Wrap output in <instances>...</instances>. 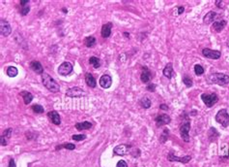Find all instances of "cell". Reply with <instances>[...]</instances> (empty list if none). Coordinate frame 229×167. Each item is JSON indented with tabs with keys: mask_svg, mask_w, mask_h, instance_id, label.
Returning <instances> with one entry per match:
<instances>
[{
	"mask_svg": "<svg viewBox=\"0 0 229 167\" xmlns=\"http://www.w3.org/2000/svg\"><path fill=\"white\" fill-rule=\"evenodd\" d=\"M42 80H43V86H45L49 91L55 93H58V91L60 90V87H59V85H58V83L53 79V78L49 76L48 74L43 73L42 74Z\"/></svg>",
	"mask_w": 229,
	"mask_h": 167,
	"instance_id": "obj_1",
	"label": "cell"
},
{
	"mask_svg": "<svg viewBox=\"0 0 229 167\" xmlns=\"http://www.w3.org/2000/svg\"><path fill=\"white\" fill-rule=\"evenodd\" d=\"M207 80L212 84H217L219 86H226L229 84V76L223 73H213L209 75Z\"/></svg>",
	"mask_w": 229,
	"mask_h": 167,
	"instance_id": "obj_2",
	"label": "cell"
},
{
	"mask_svg": "<svg viewBox=\"0 0 229 167\" xmlns=\"http://www.w3.org/2000/svg\"><path fill=\"white\" fill-rule=\"evenodd\" d=\"M216 120L219 125H221L223 127H227L229 125V114L227 113L226 109H221L216 115Z\"/></svg>",
	"mask_w": 229,
	"mask_h": 167,
	"instance_id": "obj_3",
	"label": "cell"
},
{
	"mask_svg": "<svg viewBox=\"0 0 229 167\" xmlns=\"http://www.w3.org/2000/svg\"><path fill=\"white\" fill-rule=\"evenodd\" d=\"M190 130V122L188 118H186L185 122L180 126V134H181L182 139L185 142H190V134H188Z\"/></svg>",
	"mask_w": 229,
	"mask_h": 167,
	"instance_id": "obj_4",
	"label": "cell"
},
{
	"mask_svg": "<svg viewBox=\"0 0 229 167\" xmlns=\"http://www.w3.org/2000/svg\"><path fill=\"white\" fill-rule=\"evenodd\" d=\"M201 99H202V101L204 102V104L207 106V107L210 108L219 101V96H217L216 93H211V94L203 93L201 94Z\"/></svg>",
	"mask_w": 229,
	"mask_h": 167,
	"instance_id": "obj_5",
	"label": "cell"
},
{
	"mask_svg": "<svg viewBox=\"0 0 229 167\" xmlns=\"http://www.w3.org/2000/svg\"><path fill=\"white\" fill-rule=\"evenodd\" d=\"M72 70H74V67H72V63L69 61H64L58 67V74L62 75V76H67V75L71 74Z\"/></svg>",
	"mask_w": 229,
	"mask_h": 167,
	"instance_id": "obj_6",
	"label": "cell"
},
{
	"mask_svg": "<svg viewBox=\"0 0 229 167\" xmlns=\"http://www.w3.org/2000/svg\"><path fill=\"white\" fill-rule=\"evenodd\" d=\"M130 148L132 146L128 145V144H121V145L116 146L114 149H113V154L115 155H126L129 152H130Z\"/></svg>",
	"mask_w": 229,
	"mask_h": 167,
	"instance_id": "obj_7",
	"label": "cell"
},
{
	"mask_svg": "<svg viewBox=\"0 0 229 167\" xmlns=\"http://www.w3.org/2000/svg\"><path fill=\"white\" fill-rule=\"evenodd\" d=\"M83 95H85V91L78 87L71 88L66 91V96L71 97V98H74V97L78 98V97H82Z\"/></svg>",
	"mask_w": 229,
	"mask_h": 167,
	"instance_id": "obj_8",
	"label": "cell"
},
{
	"mask_svg": "<svg viewBox=\"0 0 229 167\" xmlns=\"http://www.w3.org/2000/svg\"><path fill=\"white\" fill-rule=\"evenodd\" d=\"M0 33L4 37H8L12 33L11 24H9L8 21H6L4 19H0Z\"/></svg>",
	"mask_w": 229,
	"mask_h": 167,
	"instance_id": "obj_9",
	"label": "cell"
},
{
	"mask_svg": "<svg viewBox=\"0 0 229 167\" xmlns=\"http://www.w3.org/2000/svg\"><path fill=\"white\" fill-rule=\"evenodd\" d=\"M202 54L207 57V58H210V59H219L220 58V56H221V53H220L219 51L211 50V49H208V48L203 49Z\"/></svg>",
	"mask_w": 229,
	"mask_h": 167,
	"instance_id": "obj_10",
	"label": "cell"
},
{
	"mask_svg": "<svg viewBox=\"0 0 229 167\" xmlns=\"http://www.w3.org/2000/svg\"><path fill=\"white\" fill-rule=\"evenodd\" d=\"M167 159L169 161H178V162H181V163H188L190 161L191 157L190 155H186V157H176L172 152H170L169 154H167Z\"/></svg>",
	"mask_w": 229,
	"mask_h": 167,
	"instance_id": "obj_11",
	"label": "cell"
},
{
	"mask_svg": "<svg viewBox=\"0 0 229 167\" xmlns=\"http://www.w3.org/2000/svg\"><path fill=\"white\" fill-rule=\"evenodd\" d=\"M155 122H156V125L158 126V127H161V126H162V125H165L170 123L171 118L166 114H162V115H159V116H158L156 118Z\"/></svg>",
	"mask_w": 229,
	"mask_h": 167,
	"instance_id": "obj_12",
	"label": "cell"
},
{
	"mask_svg": "<svg viewBox=\"0 0 229 167\" xmlns=\"http://www.w3.org/2000/svg\"><path fill=\"white\" fill-rule=\"evenodd\" d=\"M99 84H100V86L103 88H109L110 87H111L112 79L109 75L104 74L100 78V80H99Z\"/></svg>",
	"mask_w": 229,
	"mask_h": 167,
	"instance_id": "obj_13",
	"label": "cell"
},
{
	"mask_svg": "<svg viewBox=\"0 0 229 167\" xmlns=\"http://www.w3.org/2000/svg\"><path fill=\"white\" fill-rule=\"evenodd\" d=\"M151 79H152V73H151V71L146 67V66H143V67H142L141 75H140V80L142 81V83L147 84L150 82Z\"/></svg>",
	"mask_w": 229,
	"mask_h": 167,
	"instance_id": "obj_14",
	"label": "cell"
},
{
	"mask_svg": "<svg viewBox=\"0 0 229 167\" xmlns=\"http://www.w3.org/2000/svg\"><path fill=\"white\" fill-rule=\"evenodd\" d=\"M48 117L49 118L50 122L52 123H54L55 125H59L61 123V118L59 116V114L57 113L56 111H50L48 113Z\"/></svg>",
	"mask_w": 229,
	"mask_h": 167,
	"instance_id": "obj_15",
	"label": "cell"
},
{
	"mask_svg": "<svg viewBox=\"0 0 229 167\" xmlns=\"http://www.w3.org/2000/svg\"><path fill=\"white\" fill-rule=\"evenodd\" d=\"M111 29H112V24L111 22H107V24H103L101 26V34L103 38H108L111 34Z\"/></svg>",
	"mask_w": 229,
	"mask_h": 167,
	"instance_id": "obj_16",
	"label": "cell"
},
{
	"mask_svg": "<svg viewBox=\"0 0 229 167\" xmlns=\"http://www.w3.org/2000/svg\"><path fill=\"white\" fill-rule=\"evenodd\" d=\"M162 73L167 79H172V77L174 76V70H173V64L171 62L167 63L165 65V67L162 70Z\"/></svg>",
	"mask_w": 229,
	"mask_h": 167,
	"instance_id": "obj_17",
	"label": "cell"
},
{
	"mask_svg": "<svg viewBox=\"0 0 229 167\" xmlns=\"http://www.w3.org/2000/svg\"><path fill=\"white\" fill-rule=\"evenodd\" d=\"M30 68L33 70L36 74H43V68L41 62L37 61V60H33L30 62Z\"/></svg>",
	"mask_w": 229,
	"mask_h": 167,
	"instance_id": "obj_18",
	"label": "cell"
},
{
	"mask_svg": "<svg viewBox=\"0 0 229 167\" xmlns=\"http://www.w3.org/2000/svg\"><path fill=\"white\" fill-rule=\"evenodd\" d=\"M227 24V22L225 19H220V21L217 22H213V30L216 31V32H220L223 28L225 27V25Z\"/></svg>",
	"mask_w": 229,
	"mask_h": 167,
	"instance_id": "obj_19",
	"label": "cell"
},
{
	"mask_svg": "<svg viewBox=\"0 0 229 167\" xmlns=\"http://www.w3.org/2000/svg\"><path fill=\"white\" fill-rule=\"evenodd\" d=\"M216 17H217V13L214 12V11H210V12H208L204 16V18H203V22H204L205 24H210L211 22H214V19Z\"/></svg>",
	"mask_w": 229,
	"mask_h": 167,
	"instance_id": "obj_20",
	"label": "cell"
},
{
	"mask_svg": "<svg viewBox=\"0 0 229 167\" xmlns=\"http://www.w3.org/2000/svg\"><path fill=\"white\" fill-rule=\"evenodd\" d=\"M85 82L87 84V86L92 88H96L97 86V82H96V79L94 78V76L91 73H86L85 74Z\"/></svg>",
	"mask_w": 229,
	"mask_h": 167,
	"instance_id": "obj_21",
	"label": "cell"
},
{
	"mask_svg": "<svg viewBox=\"0 0 229 167\" xmlns=\"http://www.w3.org/2000/svg\"><path fill=\"white\" fill-rule=\"evenodd\" d=\"M83 43H84V45H85V47H87V48H94L96 46L97 41H96L95 37L88 36V37H85V38H84Z\"/></svg>",
	"mask_w": 229,
	"mask_h": 167,
	"instance_id": "obj_22",
	"label": "cell"
},
{
	"mask_svg": "<svg viewBox=\"0 0 229 167\" xmlns=\"http://www.w3.org/2000/svg\"><path fill=\"white\" fill-rule=\"evenodd\" d=\"M20 95L22 96L23 101H24V104H26V105L30 104L31 101L33 100V94L28 93V91H21V93H20Z\"/></svg>",
	"mask_w": 229,
	"mask_h": 167,
	"instance_id": "obj_23",
	"label": "cell"
},
{
	"mask_svg": "<svg viewBox=\"0 0 229 167\" xmlns=\"http://www.w3.org/2000/svg\"><path fill=\"white\" fill-rule=\"evenodd\" d=\"M92 127V123L89 122H82L75 123V128L77 130H85V129H90Z\"/></svg>",
	"mask_w": 229,
	"mask_h": 167,
	"instance_id": "obj_24",
	"label": "cell"
},
{
	"mask_svg": "<svg viewBox=\"0 0 229 167\" xmlns=\"http://www.w3.org/2000/svg\"><path fill=\"white\" fill-rule=\"evenodd\" d=\"M208 135H209V140L211 141V142H214V141H216L217 139V137H219V132L217 131V129L215 127H211L210 130L208 132Z\"/></svg>",
	"mask_w": 229,
	"mask_h": 167,
	"instance_id": "obj_25",
	"label": "cell"
},
{
	"mask_svg": "<svg viewBox=\"0 0 229 167\" xmlns=\"http://www.w3.org/2000/svg\"><path fill=\"white\" fill-rule=\"evenodd\" d=\"M139 103H140L141 107L144 108V109H149L151 107V105H152V102H151L150 98H148L147 96L142 97L141 100L139 101Z\"/></svg>",
	"mask_w": 229,
	"mask_h": 167,
	"instance_id": "obj_26",
	"label": "cell"
},
{
	"mask_svg": "<svg viewBox=\"0 0 229 167\" xmlns=\"http://www.w3.org/2000/svg\"><path fill=\"white\" fill-rule=\"evenodd\" d=\"M89 63L94 66V68H99L101 66V60L97 56H91L89 58Z\"/></svg>",
	"mask_w": 229,
	"mask_h": 167,
	"instance_id": "obj_27",
	"label": "cell"
},
{
	"mask_svg": "<svg viewBox=\"0 0 229 167\" xmlns=\"http://www.w3.org/2000/svg\"><path fill=\"white\" fill-rule=\"evenodd\" d=\"M56 150H61V149H67V150H70V151H72V150L75 149V145L74 144H72V143H64L62 145L60 146H57Z\"/></svg>",
	"mask_w": 229,
	"mask_h": 167,
	"instance_id": "obj_28",
	"label": "cell"
},
{
	"mask_svg": "<svg viewBox=\"0 0 229 167\" xmlns=\"http://www.w3.org/2000/svg\"><path fill=\"white\" fill-rule=\"evenodd\" d=\"M17 74H19V71H17V67H14V66H9L7 69V75L9 77H16Z\"/></svg>",
	"mask_w": 229,
	"mask_h": 167,
	"instance_id": "obj_29",
	"label": "cell"
},
{
	"mask_svg": "<svg viewBox=\"0 0 229 167\" xmlns=\"http://www.w3.org/2000/svg\"><path fill=\"white\" fill-rule=\"evenodd\" d=\"M32 110H33L35 113H37V114H42L45 112V109H43V107L42 105H39V104H35L32 106Z\"/></svg>",
	"mask_w": 229,
	"mask_h": 167,
	"instance_id": "obj_30",
	"label": "cell"
},
{
	"mask_svg": "<svg viewBox=\"0 0 229 167\" xmlns=\"http://www.w3.org/2000/svg\"><path fill=\"white\" fill-rule=\"evenodd\" d=\"M194 73H195L197 76H201V75L204 73V68H203L200 64H195L194 65Z\"/></svg>",
	"mask_w": 229,
	"mask_h": 167,
	"instance_id": "obj_31",
	"label": "cell"
},
{
	"mask_svg": "<svg viewBox=\"0 0 229 167\" xmlns=\"http://www.w3.org/2000/svg\"><path fill=\"white\" fill-rule=\"evenodd\" d=\"M183 83H184L188 88H190V87L192 86V80H191L188 76H184V77H183Z\"/></svg>",
	"mask_w": 229,
	"mask_h": 167,
	"instance_id": "obj_32",
	"label": "cell"
},
{
	"mask_svg": "<svg viewBox=\"0 0 229 167\" xmlns=\"http://www.w3.org/2000/svg\"><path fill=\"white\" fill-rule=\"evenodd\" d=\"M72 140L74 141H82L84 139H86V135L84 134H77V135H72Z\"/></svg>",
	"mask_w": 229,
	"mask_h": 167,
	"instance_id": "obj_33",
	"label": "cell"
},
{
	"mask_svg": "<svg viewBox=\"0 0 229 167\" xmlns=\"http://www.w3.org/2000/svg\"><path fill=\"white\" fill-rule=\"evenodd\" d=\"M168 130L167 129H164V131L162 132V134H161V143H164L165 141H166L168 139Z\"/></svg>",
	"mask_w": 229,
	"mask_h": 167,
	"instance_id": "obj_34",
	"label": "cell"
},
{
	"mask_svg": "<svg viewBox=\"0 0 229 167\" xmlns=\"http://www.w3.org/2000/svg\"><path fill=\"white\" fill-rule=\"evenodd\" d=\"M29 11H30L29 5H25V6H22V9L20 10V14H21L22 16H26L29 13Z\"/></svg>",
	"mask_w": 229,
	"mask_h": 167,
	"instance_id": "obj_35",
	"label": "cell"
},
{
	"mask_svg": "<svg viewBox=\"0 0 229 167\" xmlns=\"http://www.w3.org/2000/svg\"><path fill=\"white\" fill-rule=\"evenodd\" d=\"M12 133H13V129L8 128V129H6V130L4 131V133H3L2 135H4V136H6L7 138H10L12 136Z\"/></svg>",
	"mask_w": 229,
	"mask_h": 167,
	"instance_id": "obj_36",
	"label": "cell"
},
{
	"mask_svg": "<svg viewBox=\"0 0 229 167\" xmlns=\"http://www.w3.org/2000/svg\"><path fill=\"white\" fill-rule=\"evenodd\" d=\"M146 90H148L149 91H153V93H154V91L156 90V85H155V84H153V83H150L149 85L146 87Z\"/></svg>",
	"mask_w": 229,
	"mask_h": 167,
	"instance_id": "obj_37",
	"label": "cell"
},
{
	"mask_svg": "<svg viewBox=\"0 0 229 167\" xmlns=\"http://www.w3.org/2000/svg\"><path fill=\"white\" fill-rule=\"evenodd\" d=\"M116 167H128V164L126 163V161L119 160L117 162V164H116Z\"/></svg>",
	"mask_w": 229,
	"mask_h": 167,
	"instance_id": "obj_38",
	"label": "cell"
},
{
	"mask_svg": "<svg viewBox=\"0 0 229 167\" xmlns=\"http://www.w3.org/2000/svg\"><path fill=\"white\" fill-rule=\"evenodd\" d=\"M0 139H1V145L2 146H6V145H7V140L5 139L4 135H1V138H0Z\"/></svg>",
	"mask_w": 229,
	"mask_h": 167,
	"instance_id": "obj_39",
	"label": "cell"
},
{
	"mask_svg": "<svg viewBox=\"0 0 229 167\" xmlns=\"http://www.w3.org/2000/svg\"><path fill=\"white\" fill-rule=\"evenodd\" d=\"M8 167H16V162H14V159H12L10 160V162H9V166Z\"/></svg>",
	"mask_w": 229,
	"mask_h": 167,
	"instance_id": "obj_40",
	"label": "cell"
},
{
	"mask_svg": "<svg viewBox=\"0 0 229 167\" xmlns=\"http://www.w3.org/2000/svg\"><path fill=\"white\" fill-rule=\"evenodd\" d=\"M159 109H161V110L167 111V110H168V106H167L166 104H161V106H159Z\"/></svg>",
	"mask_w": 229,
	"mask_h": 167,
	"instance_id": "obj_41",
	"label": "cell"
},
{
	"mask_svg": "<svg viewBox=\"0 0 229 167\" xmlns=\"http://www.w3.org/2000/svg\"><path fill=\"white\" fill-rule=\"evenodd\" d=\"M184 11H185V8L183 6L178 7V15H181V14H183V13H184Z\"/></svg>",
	"mask_w": 229,
	"mask_h": 167,
	"instance_id": "obj_42",
	"label": "cell"
},
{
	"mask_svg": "<svg viewBox=\"0 0 229 167\" xmlns=\"http://www.w3.org/2000/svg\"><path fill=\"white\" fill-rule=\"evenodd\" d=\"M20 5H21V6H25V5H28V3H29V1L28 0H20Z\"/></svg>",
	"mask_w": 229,
	"mask_h": 167,
	"instance_id": "obj_43",
	"label": "cell"
},
{
	"mask_svg": "<svg viewBox=\"0 0 229 167\" xmlns=\"http://www.w3.org/2000/svg\"><path fill=\"white\" fill-rule=\"evenodd\" d=\"M216 4H217V6L219 7V8H223V5H222V2L221 1H219V0H217Z\"/></svg>",
	"mask_w": 229,
	"mask_h": 167,
	"instance_id": "obj_44",
	"label": "cell"
},
{
	"mask_svg": "<svg viewBox=\"0 0 229 167\" xmlns=\"http://www.w3.org/2000/svg\"><path fill=\"white\" fill-rule=\"evenodd\" d=\"M124 35H125V37H127V38H128V37H129V38H130V34H129V33L124 32Z\"/></svg>",
	"mask_w": 229,
	"mask_h": 167,
	"instance_id": "obj_45",
	"label": "cell"
},
{
	"mask_svg": "<svg viewBox=\"0 0 229 167\" xmlns=\"http://www.w3.org/2000/svg\"><path fill=\"white\" fill-rule=\"evenodd\" d=\"M190 115H192V116H195V115H196V111H192L190 113Z\"/></svg>",
	"mask_w": 229,
	"mask_h": 167,
	"instance_id": "obj_46",
	"label": "cell"
},
{
	"mask_svg": "<svg viewBox=\"0 0 229 167\" xmlns=\"http://www.w3.org/2000/svg\"><path fill=\"white\" fill-rule=\"evenodd\" d=\"M62 11H64V13H67V9H66V8H63Z\"/></svg>",
	"mask_w": 229,
	"mask_h": 167,
	"instance_id": "obj_47",
	"label": "cell"
},
{
	"mask_svg": "<svg viewBox=\"0 0 229 167\" xmlns=\"http://www.w3.org/2000/svg\"><path fill=\"white\" fill-rule=\"evenodd\" d=\"M228 47H229V41H228Z\"/></svg>",
	"mask_w": 229,
	"mask_h": 167,
	"instance_id": "obj_48",
	"label": "cell"
}]
</instances>
